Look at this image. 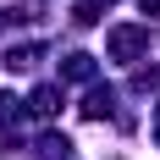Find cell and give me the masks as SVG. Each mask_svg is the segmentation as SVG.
I'll use <instances>...</instances> for the list:
<instances>
[{
	"mask_svg": "<svg viewBox=\"0 0 160 160\" xmlns=\"http://www.w3.org/2000/svg\"><path fill=\"white\" fill-rule=\"evenodd\" d=\"M138 50H144V28H116L111 33V55L116 61H132Z\"/></svg>",
	"mask_w": 160,
	"mask_h": 160,
	"instance_id": "6da1fadb",
	"label": "cell"
},
{
	"mask_svg": "<svg viewBox=\"0 0 160 160\" xmlns=\"http://www.w3.org/2000/svg\"><path fill=\"white\" fill-rule=\"evenodd\" d=\"M55 99H61L55 88H39V94H33V111H39V116H55Z\"/></svg>",
	"mask_w": 160,
	"mask_h": 160,
	"instance_id": "7a4b0ae2",
	"label": "cell"
},
{
	"mask_svg": "<svg viewBox=\"0 0 160 160\" xmlns=\"http://www.w3.org/2000/svg\"><path fill=\"white\" fill-rule=\"evenodd\" d=\"M66 78H94V66H88V55H72V61H66Z\"/></svg>",
	"mask_w": 160,
	"mask_h": 160,
	"instance_id": "3957f363",
	"label": "cell"
},
{
	"mask_svg": "<svg viewBox=\"0 0 160 160\" xmlns=\"http://www.w3.org/2000/svg\"><path fill=\"white\" fill-rule=\"evenodd\" d=\"M138 6H144V11H149V17H155V11H160V0H138Z\"/></svg>",
	"mask_w": 160,
	"mask_h": 160,
	"instance_id": "277c9868",
	"label": "cell"
}]
</instances>
